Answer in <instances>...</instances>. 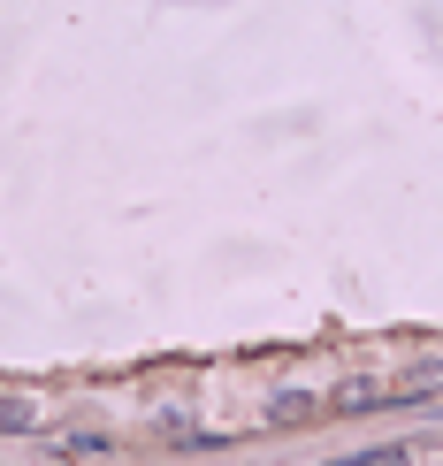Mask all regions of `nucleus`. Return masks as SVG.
Here are the masks:
<instances>
[{"instance_id": "f257e3e1", "label": "nucleus", "mask_w": 443, "mask_h": 466, "mask_svg": "<svg viewBox=\"0 0 443 466\" xmlns=\"http://www.w3.org/2000/svg\"><path fill=\"white\" fill-rule=\"evenodd\" d=\"M314 413V398L306 390H283V398H267V420H306Z\"/></svg>"}, {"instance_id": "7ed1b4c3", "label": "nucleus", "mask_w": 443, "mask_h": 466, "mask_svg": "<svg viewBox=\"0 0 443 466\" xmlns=\"http://www.w3.org/2000/svg\"><path fill=\"white\" fill-rule=\"evenodd\" d=\"M85 451H107V436H100V429H76V436L62 443V459H85Z\"/></svg>"}, {"instance_id": "f03ea898", "label": "nucleus", "mask_w": 443, "mask_h": 466, "mask_svg": "<svg viewBox=\"0 0 443 466\" xmlns=\"http://www.w3.org/2000/svg\"><path fill=\"white\" fill-rule=\"evenodd\" d=\"M31 420H38V413H31V405H24V398H0V436H24V429H31Z\"/></svg>"}, {"instance_id": "20e7f679", "label": "nucleus", "mask_w": 443, "mask_h": 466, "mask_svg": "<svg viewBox=\"0 0 443 466\" xmlns=\"http://www.w3.org/2000/svg\"><path fill=\"white\" fill-rule=\"evenodd\" d=\"M344 466H406V451H359V459H344Z\"/></svg>"}]
</instances>
